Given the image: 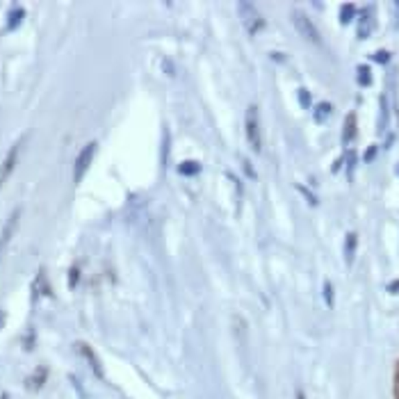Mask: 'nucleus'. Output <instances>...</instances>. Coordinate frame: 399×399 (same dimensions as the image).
Masks as SVG:
<instances>
[{
  "label": "nucleus",
  "mask_w": 399,
  "mask_h": 399,
  "mask_svg": "<svg viewBox=\"0 0 399 399\" xmlns=\"http://www.w3.org/2000/svg\"><path fill=\"white\" fill-rule=\"evenodd\" d=\"M23 142H25V137L19 139V142L10 149V153L5 156L3 165H0V185H3L5 180L12 176V171L16 169V162H19V156H21V149H23Z\"/></svg>",
  "instance_id": "423d86ee"
},
{
  "label": "nucleus",
  "mask_w": 399,
  "mask_h": 399,
  "mask_svg": "<svg viewBox=\"0 0 399 399\" xmlns=\"http://www.w3.org/2000/svg\"><path fill=\"white\" fill-rule=\"evenodd\" d=\"M395 397L399 399V372H397V376H395Z\"/></svg>",
  "instance_id": "cd10ccee"
},
{
  "label": "nucleus",
  "mask_w": 399,
  "mask_h": 399,
  "mask_svg": "<svg viewBox=\"0 0 399 399\" xmlns=\"http://www.w3.org/2000/svg\"><path fill=\"white\" fill-rule=\"evenodd\" d=\"M388 125H390V101H388V96H386V94H381V99H379V121H376V132H379V135H383V132L388 130Z\"/></svg>",
  "instance_id": "6e6552de"
},
{
  "label": "nucleus",
  "mask_w": 399,
  "mask_h": 399,
  "mask_svg": "<svg viewBox=\"0 0 399 399\" xmlns=\"http://www.w3.org/2000/svg\"><path fill=\"white\" fill-rule=\"evenodd\" d=\"M242 165H244V171H247L251 178H256V173H254V167H251V162H249V160H244Z\"/></svg>",
  "instance_id": "a878e982"
},
{
  "label": "nucleus",
  "mask_w": 399,
  "mask_h": 399,
  "mask_svg": "<svg viewBox=\"0 0 399 399\" xmlns=\"http://www.w3.org/2000/svg\"><path fill=\"white\" fill-rule=\"evenodd\" d=\"M372 60L376 62V64H388V62H390V53L388 51H376L372 55Z\"/></svg>",
  "instance_id": "412c9836"
},
{
  "label": "nucleus",
  "mask_w": 399,
  "mask_h": 399,
  "mask_svg": "<svg viewBox=\"0 0 399 399\" xmlns=\"http://www.w3.org/2000/svg\"><path fill=\"white\" fill-rule=\"evenodd\" d=\"M322 295H324V304L328 308H333V304H335V292H333L331 281H324V290H322Z\"/></svg>",
  "instance_id": "a211bd4d"
},
{
  "label": "nucleus",
  "mask_w": 399,
  "mask_h": 399,
  "mask_svg": "<svg viewBox=\"0 0 399 399\" xmlns=\"http://www.w3.org/2000/svg\"><path fill=\"white\" fill-rule=\"evenodd\" d=\"M199 171H201L199 162H185L178 167V173H183V176H197Z\"/></svg>",
  "instance_id": "f3484780"
},
{
  "label": "nucleus",
  "mask_w": 399,
  "mask_h": 399,
  "mask_svg": "<svg viewBox=\"0 0 399 399\" xmlns=\"http://www.w3.org/2000/svg\"><path fill=\"white\" fill-rule=\"evenodd\" d=\"M356 16H359V10H356V5H354V3L340 5V23H342V25H349Z\"/></svg>",
  "instance_id": "4468645a"
},
{
  "label": "nucleus",
  "mask_w": 399,
  "mask_h": 399,
  "mask_svg": "<svg viewBox=\"0 0 399 399\" xmlns=\"http://www.w3.org/2000/svg\"><path fill=\"white\" fill-rule=\"evenodd\" d=\"M376 153H379V146L372 144L365 153H363V162H367V165H370V162H374V160H376Z\"/></svg>",
  "instance_id": "6ab92c4d"
},
{
  "label": "nucleus",
  "mask_w": 399,
  "mask_h": 399,
  "mask_svg": "<svg viewBox=\"0 0 399 399\" xmlns=\"http://www.w3.org/2000/svg\"><path fill=\"white\" fill-rule=\"evenodd\" d=\"M374 27H376L374 7L367 5V7H363V10L359 12V16H356V34H359L361 41H365V39L372 37Z\"/></svg>",
  "instance_id": "39448f33"
},
{
  "label": "nucleus",
  "mask_w": 399,
  "mask_h": 399,
  "mask_svg": "<svg viewBox=\"0 0 399 399\" xmlns=\"http://www.w3.org/2000/svg\"><path fill=\"white\" fill-rule=\"evenodd\" d=\"M169 156V132H165V149H162V160Z\"/></svg>",
  "instance_id": "b1692460"
},
{
  "label": "nucleus",
  "mask_w": 399,
  "mask_h": 399,
  "mask_svg": "<svg viewBox=\"0 0 399 399\" xmlns=\"http://www.w3.org/2000/svg\"><path fill=\"white\" fill-rule=\"evenodd\" d=\"M290 16H292V23H295L297 32L301 34V37H304L306 41H311V44H315V46H322V34L317 30V25L311 21V16H306L301 10H292Z\"/></svg>",
  "instance_id": "f257e3e1"
},
{
  "label": "nucleus",
  "mask_w": 399,
  "mask_h": 399,
  "mask_svg": "<svg viewBox=\"0 0 399 399\" xmlns=\"http://www.w3.org/2000/svg\"><path fill=\"white\" fill-rule=\"evenodd\" d=\"M237 14H240V21L242 25L247 27L249 34H258L265 27V21L263 16L258 14L256 5L254 3H247V0H242V3H237Z\"/></svg>",
  "instance_id": "7ed1b4c3"
},
{
  "label": "nucleus",
  "mask_w": 399,
  "mask_h": 399,
  "mask_svg": "<svg viewBox=\"0 0 399 399\" xmlns=\"http://www.w3.org/2000/svg\"><path fill=\"white\" fill-rule=\"evenodd\" d=\"M299 103H301V108H313V101H311L308 89H299Z\"/></svg>",
  "instance_id": "aec40b11"
},
{
  "label": "nucleus",
  "mask_w": 399,
  "mask_h": 399,
  "mask_svg": "<svg viewBox=\"0 0 399 399\" xmlns=\"http://www.w3.org/2000/svg\"><path fill=\"white\" fill-rule=\"evenodd\" d=\"M3 322H5V313L0 311V324H3Z\"/></svg>",
  "instance_id": "c85d7f7f"
},
{
  "label": "nucleus",
  "mask_w": 399,
  "mask_h": 399,
  "mask_svg": "<svg viewBox=\"0 0 399 399\" xmlns=\"http://www.w3.org/2000/svg\"><path fill=\"white\" fill-rule=\"evenodd\" d=\"M356 165H359V156H356V151L349 149V151L345 153V167H347V178H349V180H354Z\"/></svg>",
  "instance_id": "dca6fc26"
},
{
  "label": "nucleus",
  "mask_w": 399,
  "mask_h": 399,
  "mask_svg": "<svg viewBox=\"0 0 399 399\" xmlns=\"http://www.w3.org/2000/svg\"><path fill=\"white\" fill-rule=\"evenodd\" d=\"M78 276H80V271L78 269H71V276H69V285H71V288H75V283H78Z\"/></svg>",
  "instance_id": "5701e85b"
},
{
  "label": "nucleus",
  "mask_w": 399,
  "mask_h": 399,
  "mask_svg": "<svg viewBox=\"0 0 399 399\" xmlns=\"http://www.w3.org/2000/svg\"><path fill=\"white\" fill-rule=\"evenodd\" d=\"M356 249H359V235L356 233H347L345 237V265L352 267L356 261Z\"/></svg>",
  "instance_id": "9b49d317"
},
{
  "label": "nucleus",
  "mask_w": 399,
  "mask_h": 399,
  "mask_svg": "<svg viewBox=\"0 0 399 399\" xmlns=\"http://www.w3.org/2000/svg\"><path fill=\"white\" fill-rule=\"evenodd\" d=\"M395 171H397V176H399V165H397V169H395Z\"/></svg>",
  "instance_id": "c756f323"
},
{
  "label": "nucleus",
  "mask_w": 399,
  "mask_h": 399,
  "mask_svg": "<svg viewBox=\"0 0 399 399\" xmlns=\"http://www.w3.org/2000/svg\"><path fill=\"white\" fill-rule=\"evenodd\" d=\"M356 82H359V87L372 85V71H370L367 64H361L359 69H356Z\"/></svg>",
  "instance_id": "2eb2a0df"
},
{
  "label": "nucleus",
  "mask_w": 399,
  "mask_h": 399,
  "mask_svg": "<svg viewBox=\"0 0 399 399\" xmlns=\"http://www.w3.org/2000/svg\"><path fill=\"white\" fill-rule=\"evenodd\" d=\"M19 217H21V210H14V213L10 215V219H7V223H5L3 233H0V256H3V251H5V247H7V244H10V240H12V235H14V230H16Z\"/></svg>",
  "instance_id": "0eeeda50"
},
{
  "label": "nucleus",
  "mask_w": 399,
  "mask_h": 399,
  "mask_svg": "<svg viewBox=\"0 0 399 399\" xmlns=\"http://www.w3.org/2000/svg\"><path fill=\"white\" fill-rule=\"evenodd\" d=\"M244 130H247V139H249L251 151L261 153V149H263L261 117H258V108H256V105H249V108H247V117H244Z\"/></svg>",
  "instance_id": "f03ea898"
},
{
  "label": "nucleus",
  "mask_w": 399,
  "mask_h": 399,
  "mask_svg": "<svg viewBox=\"0 0 399 399\" xmlns=\"http://www.w3.org/2000/svg\"><path fill=\"white\" fill-rule=\"evenodd\" d=\"M25 10L23 7H12L10 14H7V30H16V27L23 23Z\"/></svg>",
  "instance_id": "ddd939ff"
},
{
  "label": "nucleus",
  "mask_w": 399,
  "mask_h": 399,
  "mask_svg": "<svg viewBox=\"0 0 399 399\" xmlns=\"http://www.w3.org/2000/svg\"><path fill=\"white\" fill-rule=\"evenodd\" d=\"M80 354L85 356L87 363H89V367H92V372L99 376V379H105V372H103V367H101V361H99V356H96L92 349H89L87 345H82L80 342Z\"/></svg>",
  "instance_id": "9d476101"
},
{
  "label": "nucleus",
  "mask_w": 399,
  "mask_h": 399,
  "mask_svg": "<svg viewBox=\"0 0 399 399\" xmlns=\"http://www.w3.org/2000/svg\"><path fill=\"white\" fill-rule=\"evenodd\" d=\"M388 292H393V295H397V292H399V281L390 283V285H388Z\"/></svg>",
  "instance_id": "bb28decb"
},
{
  "label": "nucleus",
  "mask_w": 399,
  "mask_h": 399,
  "mask_svg": "<svg viewBox=\"0 0 399 399\" xmlns=\"http://www.w3.org/2000/svg\"><path fill=\"white\" fill-rule=\"evenodd\" d=\"M393 16H395V25L399 27V0L393 3Z\"/></svg>",
  "instance_id": "393cba45"
},
{
  "label": "nucleus",
  "mask_w": 399,
  "mask_h": 399,
  "mask_svg": "<svg viewBox=\"0 0 399 399\" xmlns=\"http://www.w3.org/2000/svg\"><path fill=\"white\" fill-rule=\"evenodd\" d=\"M333 114V105L331 103H326V101H322V103H317L313 108V119L317 123H326V119Z\"/></svg>",
  "instance_id": "f8f14e48"
},
{
  "label": "nucleus",
  "mask_w": 399,
  "mask_h": 399,
  "mask_svg": "<svg viewBox=\"0 0 399 399\" xmlns=\"http://www.w3.org/2000/svg\"><path fill=\"white\" fill-rule=\"evenodd\" d=\"M356 114L354 112H349L347 119H345V128H342V144L349 146L356 139V132H359V128H356Z\"/></svg>",
  "instance_id": "1a4fd4ad"
},
{
  "label": "nucleus",
  "mask_w": 399,
  "mask_h": 399,
  "mask_svg": "<svg viewBox=\"0 0 399 399\" xmlns=\"http://www.w3.org/2000/svg\"><path fill=\"white\" fill-rule=\"evenodd\" d=\"M297 190H299L301 194H304V197H306V199H308V203H313V206H317V199H315V194H311V192H308V190H306V187H301V185H299V187H297Z\"/></svg>",
  "instance_id": "4be33fe9"
},
{
  "label": "nucleus",
  "mask_w": 399,
  "mask_h": 399,
  "mask_svg": "<svg viewBox=\"0 0 399 399\" xmlns=\"http://www.w3.org/2000/svg\"><path fill=\"white\" fill-rule=\"evenodd\" d=\"M96 149H99V144L89 142L85 149L78 153V158H75V165H73V180H75V183H80V180L85 178V173L89 171V167H92V162H94Z\"/></svg>",
  "instance_id": "20e7f679"
}]
</instances>
